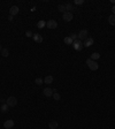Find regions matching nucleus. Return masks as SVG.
I'll list each match as a JSON object with an SVG mask.
<instances>
[{
    "mask_svg": "<svg viewBox=\"0 0 115 129\" xmlns=\"http://www.w3.org/2000/svg\"><path fill=\"white\" fill-rule=\"evenodd\" d=\"M93 38H91V37H87V38H86L85 41H84V43H83V44H84V46L85 47H90V46H92V45H93Z\"/></svg>",
    "mask_w": 115,
    "mask_h": 129,
    "instance_id": "6e6552de",
    "label": "nucleus"
},
{
    "mask_svg": "<svg viewBox=\"0 0 115 129\" xmlns=\"http://www.w3.org/2000/svg\"><path fill=\"white\" fill-rule=\"evenodd\" d=\"M46 27H47L48 29H57L58 22L55 21V20H48V21L46 22Z\"/></svg>",
    "mask_w": 115,
    "mask_h": 129,
    "instance_id": "20e7f679",
    "label": "nucleus"
},
{
    "mask_svg": "<svg viewBox=\"0 0 115 129\" xmlns=\"http://www.w3.org/2000/svg\"><path fill=\"white\" fill-rule=\"evenodd\" d=\"M99 58H100V54H99L98 52H93L91 54V58H90V59H91V60H93V61H96V60H98Z\"/></svg>",
    "mask_w": 115,
    "mask_h": 129,
    "instance_id": "4468645a",
    "label": "nucleus"
},
{
    "mask_svg": "<svg viewBox=\"0 0 115 129\" xmlns=\"http://www.w3.org/2000/svg\"><path fill=\"white\" fill-rule=\"evenodd\" d=\"M77 36H78V39H80V41H85L86 38H87V30H85V29L80 30V34Z\"/></svg>",
    "mask_w": 115,
    "mask_h": 129,
    "instance_id": "423d86ee",
    "label": "nucleus"
},
{
    "mask_svg": "<svg viewBox=\"0 0 115 129\" xmlns=\"http://www.w3.org/2000/svg\"><path fill=\"white\" fill-rule=\"evenodd\" d=\"M58 126H59V123H58V121H55V120H52V121H50V123H48V128L50 129H57Z\"/></svg>",
    "mask_w": 115,
    "mask_h": 129,
    "instance_id": "9b49d317",
    "label": "nucleus"
},
{
    "mask_svg": "<svg viewBox=\"0 0 115 129\" xmlns=\"http://www.w3.org/2000/svg\"><path fill=\"white\" fill-rule=\"evenodd\" d=\"M37 27H38L39 29H44V28L46 27V22H45V21H43V20H41V21H39V22L37 23Z\"/></svg>",
    "mask_w": 115,
    "mask_h": 129,
    "instance_id": "f3484780",
    "label": "nucleus"
},
{
    "mask_svg": "<svg viewBox=\"0 0 115 129\" xmlns=\"http://www.w3.org/2000/svg\"><path fill=\"white\" fill-rule=\"evenodd\" d=\"M34 41H36V43H41L43 41V36H40L39 34H34Z\"/></svg>",
    "mask_w": 115,
    "mask_h": 129,
    "instance_id": "f8f14e48",
    "label": "nucleus"
},
{
    "mask_svg": "<svg viewBox=\"0 0 115 129\" xmlns=\"http://www.w3.org/2000/svg\"><path fill=\"white\" fill-rule=\"evenodd\" d=\"M112 14L115 15V6H113V8H112Z\"/></svg>",
    "mask_w": 115,
    "mask_h": 129,
    "instance_id": "bb28decb",
    "label": "nucleus"
},
{
    "mask_svg": "<svg viewBox=\"0 0 115 129\" xmlns=\"http://www.w3.org/2000/svg\"><path fill=\"white\" fill-rule=\"evenodd\" d=\"M108 22H109V24H110V25H115V15H114V14L109 15Z\"/></svg>",
    "mask_w": 115,
    "mask_h": 129,
    "instance_id": "2eb2a0df",
    "label": "nucleus"
},
{
    "mask_svg": "<svg viewBox=\"0 0 115 129\" xmlns=\"http://www.w3.org/2000/svg\"><path fill=\"white\" fill-rule=\"evenodd\" d=\"M1 55H2L4 58H7V57L9 55V51H8V48H2V50H1Z\"/></svg>",
    "mask_w": 115,
    "mask_h": 129,
    "instance_id": "dca6fc26",
    "label": "nucleus"
},
{
    "mask_svg": "<svg viewBox=\"0 0 115 129\" xmlns=\"http://www.w3.org/2000/svg\"><path fill=\"white\" fill-rule=\"evenodd\" d=\"M8 20H9V21H13V16H12V15H9V18H8Z\"/></svg>",
    "mask_w": 115,
    "mask_h": 129,
    "instance_id": "cd10ccee",
    "label": "nucleus"
},
{
    "mask_svg": "<svg viewBox=\"0 0 115 129\" xmlns=\"http://www.w3.org/2000/svg\"><path fill=\"white\" fill-rule=\"evenodd\" d=\"M58 11L59 12H61V13H66L67 11H66V6L64 5H59L58 6Z\"/></svg>",
    "mask_w": 115,
    "mask_h": 129,
    "instance_id": "aec40b11",
    "label": "nucleus"
},
{
    "mask_svg": "<svg viewBox=\"0 0 115 129\" xmlns=\"http://www.w3.org/2000/svg\"><path fill=\"white\" fill-rule=\"evenodd\" d=\"M0 50H2V46H1V45H0Z\"/></svg>",
    "mask_w": 115,
    "mask_h": 129,
    "instance_id": "c85d7f7f",
    "label": "nucleus"
},
{
    "mask_svg": "<svg viewBox=\"0 0 115 129\" xmlns=\"http://www.w3.org/2000/svg\"><path fill=\"white\" fill-rule=\"evenodd\" d=\"M64 6H66V11H67V12L74 11V7H73V5H71V4H66Z\"/></svg>",
    "mask_w": 115,
    "mask_h": 129,
    "instance_id": "4be33fe9",
    "label": "nucleus"
},
{
    "mask_svg": "<svg viewBox=\"0 0 115 129\" xmlns=\"http://www.w3.org/2000/svg\"><path fill=\"white\" fill-rule=\"evenodd\" d=\"M34 83H36L37 85H41V84L44 83V80H41V78H39V77H37V78L34 80Z\"/></svg>",
    "mask_w": 115,
    "mask_h": 129,
    "instance_id": "5701e85b",
    "label": "nucleus"
},
{
    "mask_svg": "<svg viewBox=\"0 0 115 129\" xmlns=\"http://www.w3.org/2000/svg\"><path fill=\"white\" fill-rule=\"evenodd\" d=\"M8 108H9V106L7 105L6 103L1 105V112H2V113H7V112H8Z\"/></svg>",
    "mask_w": 115,
    "mask_h": 129,
    "instance_id": "a211bd4d",
    "label": "nucleus"
},
{
    "mask_svg": "<svg viewBox=\"0 0 115 129\" xmlns=\"http://www.w3.org/2000/svg\"><path fill=\"white\" fill-rule=\"evenodd\" d=\"M43 92H44V96H45V97L50 98V97H52V96H53V94H54V90H52L51 88H45L44 90H43Z\"/></svg>",
    "mask_w": 115,
    "mask_h": 129,
    "instance_id": "0eeeda50",
    "label": "nucleus"
},
{
    "mask_svg": "<svg viewBox=\"0 0 115 129\" xmlns=\"http://www.w3.org/2000/svg\"><path fill=\"white\" fill-rule=\"evenodd\" d=\"M63 41H64L67 45H73V43H74V41H73L70 37H66V38L63 39Z\"/></svg>",
    "mask_w": 115,
    "mask_h": 129,
    "instance_id": "6ab92c4d",
    "label": "nucleus"
},
{
    "mask_svg": "<svg viewBox=\"0 0 115 129\" xmlns=\"http://www.w3.org/2000/svg\"><path fill=\"white\" fill-rule=\"evenodd\" d=\"M86 64H87V67H89L91 70H97L98 68H99V64H98L97 61L91 60V59H87V60H86Z\"/></svg>",
    "mask_w": 115,
    "mask_h": 129,
    "instance_id": "f257e3e1",
    "label": "nucleus"
},
{
    "mask_svg": "<svg viewBox=\"0 0 115 129\" xmlns=\"http://www.w3.org/2000/svg\"><path fill=\"white\" fill-rule=\"evenodd\" d=\"M84 4V0H75L74 5H83Z\"/></svg>",
    "mask_w": 115,
    "mask_h": 129,
    "instance_id": "b1692460",
    "label": "nucleus"
},
{
    "mask_svg": "<svg viewBox=\"0 0 115 129\" xmlns=\"http://www.w3.org/2000/svg\"><path fill=\"white\" fill-rule=\"evenodd\" d=\"M25 36H27V37H34V34H32V32H31V31H27V32H25Z\"/></svg>",
    "mask_w": 115,
    "mask_h": 129,
    "instance_id": "a878e982",
    "label": "nucleus"
},
{
    "mask_svg": "<svg viewBox=\"0 0 115 129\" xmlns=\"http://www.w3.org/2000/svg\"><path fill=\"white\" fill-rule=\"evenodd\" d=\"M4 127H5V129H12L14 127V121L13 120H7V121H5Z\"/></svg>",
    "mask_w": 115,
    "mask_h": 129,
    "instance_id": "9d476101",
    "label": "nucleus"
},
{
    "mask_svg": "<svg viewBox=\"0 0 115 129\" xmlns=\"http://www.w3.org/2000/svg\"><path fill=\"white\" fill-rule=\"evenodd\" d=\"M69 37H70V38H71L73 41H76V39H78V36L76 35V34H71V35L69 36Z\"/></svg>",
    "mask_w": 115,
    "mask_h": 129,
    "instance_id": "393cba45",
    "label": "nucleus"
},
{
    "mask_svg": "<svg viewBox=\"0 0 115 129\" xmlns=\"http://www.w3.org/2000/svg\"><path fill=\"white\" fill-rule=\"evenodd\" d=\"M20 12V9H18V7L17 6H12L11 9H9V14H11L12 16H14V15H17Z\"/></svg>",
    "mask_w": 115,
    "mask_h": 129,
    "instance_id": "1a4fd4ad",
    "label": "nucleus"
},
{
    "mask_svg": "<svg viewBox=\"0 0 115 129\" xmlns=\"http://www.w3.org/2000/svg\"><path fill=\"white\" fill-rule=\"evenodd\" d=\"M73 47H74L76 51H82L83 47H84V44H83V41H82L76 39V41H74V43H73Z\"/></svg>",
    "mask_w": 115,
    "mask_h": 129,
    "instance_id": "f03ea898",
    "label": "nucleus"
},
{
    "mask_svg": "<svg viewBox=\"0 0 115 129\" xmlns=\"http://www.w3.org/2000/svg\"><path fill=\"white\" fill-rule=\"evenodd\" d=\"M6 104L9 106V107H14V106H16V104H17V99L15 97L11 96V97H8V98L6 99Z\"/></svg>",
    "mask_w": 115,
    "mask_h": 129,
    "instance_id": "7ed1b4c3",
    "label": "nucleus"
},
{
    "mask_svg": "<svg viewBox=\"0 0 115 129\" xmlns=\"http://www.w3.org/2000/svg\"><path fill=\"white\" fill-rule=\"evenodd\" d=\"M52 82H53V76H51V75H47V76L44 78V83L47 84V85H50Z\"/></svg>",
    "mask_w": 115,
    "mask_h": 129,
    "instance_id": "ddd939ff",
    "label": "nucleus"
},
{
    "mask_svg": "<svg viewBox=\"0 0 115 129\" xmlns=\"http://www.w3.org/2000/svg\"><path fill=\"white\" fill-rule=\"evenodd\" d=\"M73 18H74V15H73L71 12H66V13H63V15H62L63 21H66V22H70L73 20Z\"/></svg>",
    "mask_w": 115,
    "mask_h": 129,
    "instance_id": "39448f33",
    "label": "nucleus"
},
{
    "mask_svg": "<svg viewBox=\"0 0 115 129\" xmlns=\"http://www.w3.org/2000/svg\"><path fill=\"white\" fill-rule=\"evenodd\" d=\"M53 98H54V99L57 100H60L61 99V96H60V94H58L57 91H55V90H54V94H53Z\"/></svg>",
    "mask_w": 115,
    "mask_h": 129,
    "instance_id": "412c9836",
    "label": "nucleus"
}]
</instances>
